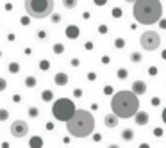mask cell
Instances as JSON below:
<instances>
[{
	"mask_svg": "<svg viewBox=\"0 0 166 148\" xmlns=\"http://www.w3.org/2000/svg\"><path fill=\"white\" fill-rule=\"evenodd\" d=\"M9 120V111L7 109H0V121H5Z\"/></svg>",
	"mask_w": 166,
	"mask_h": 148,
	"instance_id": "obj_29",
	"label": "cell"
},
{
	"mask_svg": "<svg viewBox=\"0 0 166 148\" xmlns=\"http://www.w3.org/2000/svg\"><path fill=\"white\" fill-rule=\"evenodd\" d=\"M82 95H84V91H82L80 88H75L73 89V96L75 98H82Z\"/></svg>",
	"mask_w": 166,
	"mask_h": 148,
	"instance_id": "obj_32",
	"label": "cell"
},
{
	"mask_svg": "<svg viewBox=\"0 0 166 148\" xmlns=\"http://www.w3.org/2000/svg\"><path fill=\"white\" fill-rule=\"evenodd\" d=\"M23 54H25V56H31V54H32V48H29V47L23 48Z\"/></svg>",
	"mask_w": 166,
	"mask_h": 148,
	"instance_id": "obj_47",
	"label": "cell"
},
{
	"mask_svg": "<svg viewBox=\"0 0 166 148\" xmlns=\"http://www.w3.org/2000/svg\"><path fill=\"white\" fill-rule=\"evenodd\" d=\"M159 29L166 31V18H161V20H159Z\"/></svg>",
	"mask_w": 166,
	"mask_h": 148,
	"instance_id": "obj_38",
	"label": "cell"
},
{
	"mask_svg": "<svg viewBox=\"0 0 166 148\" xmlns=\"http://www.w3.org/2000/svg\"><path fill=\"white\" fill-rule=\"evenodd\" d=\"M64 34H66V37H70V39H77V37L80 36V29L77 25H68L66 31H64Z\"/></svg>",
	"mask_w": 166,
	"mask_h": 148,
	"instance_id": "obj_11",
	"label": "cell"
},
{
	"mask_svg": "<svg viewBox=\"0 0 166 148\" xmlns=\"http://www.w3.org/2000/svg\"><path fill=\"white\" fill-rule=\"evenodd\" d=\"M13 102H15V104H20V102H21V96H20L18 93H15V95H13Z\"/></svg>",
	"mask_w": 166,
	"mask_h": 148,
	"instance_id": "obj_40",
	"label": "cell"
},
{
	"mask_svg": "<svg viewBox=\"0 0 166 148\" xmlns=\"http://www.w3.org/2000/svg\"><path fill=\"white\" fill-rule=\"evenodd\" d=\"M147 73L150 75V77H157V73H159V70H157V66H148Z\"/></svg>",
	"mask_w": 166,
	"mask_h": 148,
	"instance_id": "obj_28",
	"label": "cell"
},
{
	"mask_svg": "<svg viewBox=\"0 0 166 148\" xmlns=\"http://www.w3.org/2000/svg\"><path fill=\"white\" fill-rule=\"evenodd\" d=\"M150 104H152V107H159V105H161V98H159V96H152Z\"/></svg>",
	"mask_w": 166,
	"mask_h": 148,
	"instance_id": "obj_30",
	"label": "cell"
},
{
	"mask_svg": "<svg viewBox=\"0 0 166 148\" xmlns=\"http://www.w3.org/2000/svg\"><path fill=\"white\" fill-rule=\"evenodd\" d=\"M161 120H163V121L166 123V107L163 109V112H161Z\"/></svg>",
	"mask_w": 166,
	"mask_h": 148,
	"instance_id": "obj_48",
	"label": "cell"
},
{
	"mask_svg": "<svg viewBox=\"0 0 166 148\" xmlns=\"http://www.w3.org/2000/svg\"><path fill=\"white\" fill-rule=\"evenodd\" d=\"M39 70H41V72H47V70H50V61H47V59L39 61Z\"/></svg>",
	"mask_w": 166,
	"mask_h": 148,
	"instance_id": "obj_25",
	"label": "cell"
},
{
	"mask_svg": "<svg viewBox=\"0 0 166 148\" xmlns=\"http://www.w3.org/2000/svg\"><path fill=\"white\" fill-rule=\"evenodd\" d=\"M132 91L136 93L138 96L145 95V93H147V84H145V80H134V82H132Z\"/></svg>",
	"mask_w": 166,
	"mask_h": 148,
	"instance_id": "obj_10",
	"label": "cell"
},
{
	"mask_svg": "<svg viewBox=\"0 0 166 148\" xmlns=\"http://www.w3.org/2000/svg\"><path fill=\"white\" fill-rule=\"evenodd\" d=\"M111 109L114 114H118L120 118L127 120V118H134V114L139 111V98L138 95L132 91H118L112 95L111 100Z\"/></svg>",
	"mask_w": 166,
	"mask_h": 148,
	"instance_id": "obj_2",
	"label": "cell"
},
{
	"mask_svg": "<svg viewBox=\"0 0 166 148\" xmlns=\"http://www.w3.org/2000/svg\"><path fill=\"white\" fill-rule=\"evenodd\" d=\"M114 47H116L118 50L125 48V39H123V37H116V39H114Z\"/></svg>",
	"mask_w": 166,
	"mask_h": 148,
	"instance_id": "obj_24",
	"label": "cell"
},
{
	"mask_svg": "<svg viewBox=\"0 0 166 148\" xmlns=\"http://www.w3.org/2000/svg\"><path fill=\"white\" fill-rule=\"evenodd\" d=\"M134 121H136L138 127H145L148 121H150V116H148L147 111H138L134 114Z\"/></svg>",
	"mask_w": 166,
	"mask_h": 148,
	"instance_id": "obj_9",
	"label": "cell"
},
{
	"mask_svg": "<svg viewBox=\"0 0 166 148\" xmlns=\"http://www.w3.org/2000/svg\"><path fill=\"white\" fill-rule=\"evenodd\" d=\"M68 132L73 137H88L95 130V116L86 109H77L75 114L66 121Z\"/></svg>",
	"mask_w": 166,
	"mask_h": 148,
	"instance_id": "obj_3",
	"label": "cell"
},
{
	"mask_svg": "<svg viewBox=\"0 0 166 148\" xmlns=\"http://www.w3.org/2000/svg\"><path fill=\"white\" fill-rule=\"evenodd\" d=\"M125 2H129V4H134V2H136V0H125Z\"/></svg>",
	"mask_w": 166,
	"mask_h": 148,
	"instance_id": "obj_53",
	"label": "cell"
},
{
	"mask_svg": "<svg viewBox=\"0 0 166 148\" xmlns=\"http://www.w3.org/2000/svg\"><path fill=\"white\" fill-rule=\"evenodd\" d=\"M139 43H141V48H143V50L154 52V50H157V48L161 47V36H159V32H155V31H145V32L141 34Z\"/></svg>",
	"mask_w": 166,
	"mask_h": 148,
	"instance_id": "obj_6",
	"label": "cell"
},
{
	"mask_svg": "<svg viewBox=\"0 0 166 148\" xmlns=\"http://www.w3.org/2000/svg\"><path fill=\"white\" fill-rule=\"evenodd\" d=\"M129 59H130V63H134V64H139V63L143 61V54H141V52H136V50H134V52L130 54Z\"/></svg>",
	"mask_w": 166,
	"mask_h": 148,
	"instance_id": "obj_17",
	"label": "cell"
},
{
	"mask_svg": "<svg viewBox=\"0 0 166 148\" xmlns=\"http://www.w3.org/2000/svg\"><path fill=\"white\" fill-rule=\"evenodd\" d=\"M5 88H7V82H5V79L0 77V91H5Z\"/></svg>",
	"mask_w": 166,
	"mask_h": 148,
	"instance_id": "obj_36",
	"label": "cell"
},
{
	"mask_svg": "<svg viewBox=\"0 0 166 148\" xmlns=\"http://www.w3.org/2000/svg\"><path fill=\"white\" fill-rule=\"evenodd\" d=\"M161 59H163V61H166V48L161 52Z\"/></svg>",
	"mask_w": 166,
	"mask_h": 148,
	"instance_id": "obj_52",
	"label": "cell"
},
{
	"mask_svg": "<svg viewBox=\"0 0 166 148\" xmlns=\"http://www.w3.org/2000/svg\"><path fill=\"white\" fill-rule=\"evenodd\" d=\"M116 77H118L120 80H125V79L129 77V70H127V68H118V72H116Z\"/></svg>",
	"mask_w": 166,
	"mask_h": 148,
	"instance_id": "obj_20",
	"label": "cell"
},
{
	"mask_svg": "<svg viewBox=\"0 0 166 148\" xmlns=\"http://www.w3.org/2000/svg\"><path fill=\"white\" fill-rule=\"evenodd\" d=\"M41 100L47 102V104L52 102V100H54V91H52V89H43V91H41Z\"/></svg>",
	"mask_w": 166,
	"mask_h": 148,
	"instance_id": "obj_16",
	"label": "cell"
},
{
	"mask_svg": "<svg viewBox=\"0 0 166 148\" xmlns=\"http://www.w3.org/2000/svg\"><path fill=\"white\" fill-rule=\"evenodd\" d=\"M88 80H90V82L96 80V73H95V72H90V73H88Z\"/></svg>",
	"mask_w": 166,
	"mask_h": 148,
	"instance_id": "obj_39",
	"label": "cell"
},
{
	"mask_svg": "<svg viewBox=\"0 0 166 148\" xmlns=\"http://www.w3.org/2000/svg\"><path fill=\"white\" fill-rule=\"evenodd\" d=\"M107 31H109V29H107V25H104V23H102V25H98V32H100V34H107Z\"/></svg>",
	"mask_w": 166,
	"mask_h": 148,
	"instance_id": "obj_34",
	"label": "cell"
},
{
	"mask_svg": "<svg viewBox=\"0 0 166 148\" xmlns=\"http://www.w3.org/2000/svg\"><path fill=\"white\" fill-rule=\"evenodd\" d=\"M4 9H5L7 13H9V11H13V4H11V2H7V4L4 5Z\"/></svg>",
	"mask_w": 166,
	"mask_h": 148,
	"instance_id": "obj_46",
	"label": "cell"
},
{
	"mask_svg": "<svg viewBox=\"0 0 166 148\" xmlns=\"http://www.w3.org/2000/svg\"><path fill=\"white\" fill-rule=\"evenodd\" d=\"M0 57H2V50H0Z\"/></svg>",
	"mask_w": 166,
	"mask_h": 148,
	"instance_id": "obj_54",
	"label": "cell"
},
{
	"mask_svg": "<svg viewBox=\"0 0 166 148\" xmlns=\"http://www.w3.org/2000/svg\"><path fill=\"white\" fill-rule=\"evenodd\" d=\"M134 130L132 129H123V132H122V139L125 141V143H130V141H134Z\"/></svg>",
	"mask_w": 166,
	"mask_h": 148,
	"instance_id": "obj_13",
	"label": "cell"
},
{
	"mask_svg": "<svg viewBox=\"0 0 166 148\" xmlns=\"http://www.w3.org/2000/svg\"><path fill=\"white\" fill-rule=\"evenodd\" d=\"M154 136L161 137V136H163V129H154Z\"/></svg>",
	"mask_w": 166,
	"mask_h": 148,
	"instance_id": "obj_45",
	"label": "cell"
},
{
	"mask_svg": "<svg viewBox=\"0 0 166 148\" xmlns=\"http://www.w3.org/2000/svg\"><path fill=\"white\" fill-rule=\"evenodd\" d=\"M7 70H9V73L16 75L20 72V63H16V61H11V63L7 64Z\"/></svg>",
	"mask_w": 166,
	"mask_h": 148,
	"instance_id": "obj_18",
	"label": "cell"
},
{
	"mask_svg": "<svg viewBox=\"0 0 166 148\" xmlns=\"http://www.w3.org/2000/svg\"><path fill=\"white\" fill-rule=\"evenodd\" d=\"M23 84H25V88H29V89H32V88H36L37 86V79L34 75H29V77H25V80H23Z\"/></svg>",
	"mask_w": 166,
	"mask_h": 148,
	"instance_id": "obj_15",
	"label": "cell"
},
{
	"mask_svg": "<svg viewBox=\"0 0 166 148\" xmlns=\"http://www.w3.org/2000/svg\"><path fill=\"white\" fill-rule=\"evenodd\" d=\"M52 52H54L55 56H61V54H64V45H61V43H54V47H52Z\"/></svg>",
	"mask_w": 166,
	"mask_h": 148,
	"instance_id": "obj_19",
	"label": "cell"
},
{
	"mask_svg": "<svg viewBox=\"0 0 166 148\" xmlns=\"http://www.w3.org/2000/svg\"><path fill=\"white\" fill-rule=\"evenodd\" d=\"M29 146L31 148H41L43 146V137H41V136H32L31 141H29Z\"/></svg>",
	"mask_w": 166,
	"mask_h": 148,
	"instance_id": "obj_14",
	"label": "cell"
},
{
	"mask_svg": "<svg viewBox=\"0 0 166 148\" xmlns=\"http://www.w3.org/2000/svg\"><path fill=\"white\" fill-rule=\"evenodd\" d=\"M132 16L138 23L154 25L163 18L161 0H136L132 4Z\"/></svg>",
	"mask_w": 166,
	"mask_h": 148,
	"instance_id": "obj_1",
	"label": "cell"
},
{
	"mask_svg": "<svg viewBox=\"0 0 166 148\" xmlns=\"http://www.w3.org/2000/svg\"><path fill=\"white\" fill-rule=\"evenodd\" d=\"M15 39H16V34H15V32H9V34H7V41H11V43H13Z\"/></svg>",
	"mask_w": 166,
	"mask_h": 148,
	"instance_id": "obj_43",
	"label": "cell"
},
{
	"mask_svg": "<svg viewBox=\"0 0 166 148\" xmlns=\"http://www.w3.org/2000/svg\"><path fill=\"white\" fill-rule=\"evenodd\" d=\"M70 63H72V66H73V68H79V66H80V59H77V57H75V59H72Z\"/></svg>",
	"mask_w": 166,
	"mask_h": 148,
	"instance_id": "obj_37",
	"label": "cell"
},
{
	"mask_svg": "<svg viewBox=\"0 0 166 148\" xmlns=\"http://www.w3.org/2000/svg\"><path fill=\"white\" fill-rule=\"evenodd\" d=\"M75 104L70 98H59L55 100L52 105V114L57 121H68L72 116L75 114Z\"/></svg>",
	"mask_w": 166,
	"mask_h": 148,
	"instance_id": "obj_5",
	"label": "cell"
},
{
	"mask_svg": "<svg viewBox=\"0 0 166 148\" xmlns=\"http://www.w3.org/2000/svg\"><path fill=\"white\" fill-rule=\"evenodd\" d=\"M36 37L39 39V41H47V37H48V32H47L45 29H39V31H36Z\"/></svg>",
	"mask_w": 166,
	"mask_h": 148,
	"instance_id": "obj_21",
	"label": "cell"
},
{
	"mask_svg": "<svg viewBox=\"0 0 166 148\" xmlns=\"http://www.w3.org/2000/svg\"><path fill=\"white\" fill-rule=\"evenodd\" d=\"M45 129L48 130V132H52V130L55 129V125H54V121H47V125H45Z\"/></svg>",
	"mask_w": 166,
	"mask_h": 148,
	"instance_id": "obj_35",
	"label": "cell"
},
{
	"mask_svg": "<svg viewBox=\"0 0 166 148\" xmlns=\"http://www.w3.org/2000/svg\"><path fill=\"white\" fill-rule=\"evenodd\" d=\"M93 141H95V143H98V141H102V134H98V132H96V134L93 136Z\"/></svg>",
	"mask_w": 166,
	"mask_h": 148,
	"instance_id": "obj_44",
	"label": "cell"
},
{
	"mask_svg": "<svg viewBox=\"0 0 166 148\" xmlns=\"http://www.w3.org/2000/svg\"><path fill=\"white\" fill-rule=\"evenodd\" d=\"M29 123L27 121H23V120H15L13 123H11V134L15 136V137H25L27 134H29Z\"/></svg>",
	"mask_w": 166,
	"mask_h": 148,
	"instance_id": "obj_7",
	"label": "cell"
},
{
	"mask_svg": "<svg viewBox=\"0 0 166 148\" xmlns=\"http://www.w3.org/2000/svg\"><path fill=\"white\" fill-rule=\"evenodd\" d=\"M68 80H70V79H68V75L64 73V72H59V73H55V77H54V82L57 84V86H61V88L66 86Z\"/></svg>",
	"mask_w": 166,
	"mask_h": 148,
	"instance_id": "obj_12",
	"label": "cell"
},
{
	"mask_svg": "<svg viewBox=\"0 0 166 148\" xmlns=\"http://www.w3.org/2000/svg\"><path fill=\"white\" fill-rule=\"evenodd\" d=\"M118 121H120V116L114 114V112H109V114L104 116V125L107 129H116L118 127Z\"/></svg>",
	"mask_w": 166,
	"mask_h": 148,
	"instance_id": "obj_8",
	"label": "cell"
},
{
	"mask_svg": "<svg viewBox=\"0 0 166 148\" xmlns=\"http://www.w3.org/2000/svg\"><path fill=\"white\" fill-rule=\"evenodd\" d=\"M70 141H72V139H70L68 136H64V137H63V143H64V145H70Z\"/></svg>",
	"mask_w": 166,
	"mask_h": 148,
	"instance_id": "obj_49",
	"label": "cell"
},
{
	"mask_svg": "<svg viewBox=\"0 0 166 148\" xmlns=\"http://www.w3.org/2000/svg\"><path fill=\"white\" fill-rule=\"evenodd\" d=\"M100 61H102V64H109V63H111V57L109 56H102V59H100Z\"/></svg>",
	"mask_w": 166,
	"mask_h": 148,
	"instance_id": "obj_42",
	"label": "cell"
},
{
	"mask_svg": "<svg viewBox=\"0 0 166 148\" xmlns=\"http://www.w3.org/2000/svg\"><path fill=\"white\" fill-rule=\"evenodd\" d=\"M90 16H91V14H90L88 11H84V13H82V18H84V20H90Z\"/></svg>",
	"mask_w": 166,
	"mask_h": 148,
	"instance_id": "obj_50",
	"label": "cell"
},
{
	"mask_svg": "<svg viewBox=\"0 0 166 148\" xmlns=\"http://www.w3.org/2000/svg\"><path fill=\"white\" fill-rule=\"evenodd\" d=\"M50 21H52V23H61V14L54 11V13L50 14Z\"/></svg>",
	"mask_w": 166,
	"mask_h": 148,
	"instance_id": "obj_27",
	"label": "cell"
},
{
	"mask_svg": "<svg viewBox=\"0 0 166 148\" xmlns=\"http://www.w3.org/2000/svg\"><path fill=\"white\" fill-rule=\"evenodd\" d=\"M111 14H112V18H122L123 16V11H122V7H114Z\"/></svg>",
	"mask_w": 166,
	"mask_h": 148,
	"instance_id": "obj_26",
	"label": "cell"
},
{
	"mask_svg": "<svg viewBox=\"0 0 166 148\" xmlns=\"http://www.w3.org/2000/svg\"><path fill=\"white\" fill-rule=\"evenodd\" d=\"M93 4H95V5H100V7H102V5H106V4H107V0H93Z\"/></svg>",
	"mask_w": 166,
	"mask_h": 148,
	"instance_id": "obj_41",
	"label": "cell"
},
{
	"mask_svg": "<svg viewBox=\"0 0 166 148\" xmlns=\"http://www.w3.org/2000/svg\"><path fill=\"white\" fill-rule=\"evenodd\" d=\"M27 114H29V118H37L39 116V109H37L36 105H32V107H29Z\"/></svg>",
	"mask_w": 166,
	"mask_h": 148,
	"instance_id": "obj_23",
	"label": "cell"
},
{
	"mask_svg": "<svg viewBox=\"0 0 166 148\" xmlns=\"http://www.w3.org/2000/svg\"><path fill=\"white\" fill-rule=\"evenodd\" d=\"M20 23H21V25H29V23H31V16H29V14H27V16H21V18H20Z\"/></svg>",
	"mask_w": 166,
	"mask_h": 148,
	"instance_id": "obj_33",
	"label": "cell"
},
{
	"mask_svg": "<svg viewBox=\"0 0 166 148\" xmlns=\"http://www.w3.org/2000/svg\"><path fill=\"white\" fill-rule=\"evenodd\" d=\"M25 13L36 20L48 18L54 13V0H25Z\"/></svg>",
	"mask_w": 166,
	"mask_h": 148,
	"instance_id": "obj_4",
	"label": "cell"
},
{
	"mask_svg": "<svg viewBox=\"0 0 166 148\" xmlns=\"http://www.w3.org/2000/svg\"><path fill=\"white\" fill-rule=\"evenodd\" d=\"M91 48H93V43H91V41H90V43H86V50H91Z\"/></svg>",
	"mask_w": 166,
	"mask_h": 148,
	"instance_id": "obj_51",
	"label": "cell"
},
{
	"mask_svg": "<svg viewBox=\"0 0 166 148\" xmlns=\"http://www.w3.org/2000/svg\"><path fill=\"white\" fill-rule=\"evenodd\" d=\"M104 95H107V96H109V95H114L112 86H109V84H107V86H104Z\"/></svg>",
	"mask_w": 166,
	"mask_h": 148,
	"instance_id": "obj_31",
	"label": "cell"
},
{
	"mask_svg": "<svg viewBox=\"0 0 166 148\" xmlns=\"http://www.w3.org/2000/svg\"><path fill=\"white\" fill-rule=\"evenodd\" d=\"M63 7H66V9H75V7H77V0H63Z\"/></svg>",
	"mask_w": 166,
	"mask_h": 148,
	"instance_id": "obj_22",
	"label": "cell"
}]
</instances>
